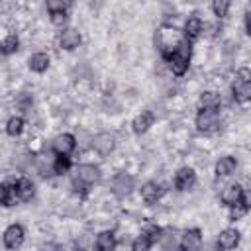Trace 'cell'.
<instances>
[{
    "instance_id": "7a4b0ae2",
    "label": "cell",
    "mask_w": 251,
    "mask_h": 251,
    "mask_svg": "<svg viewBox=\"0 0 251 251\" xmlns=\"http://www.w3.org/2000/svg\"><path fill=\"white\" fill-rule=\"evenodd\" d=\"M233 98L243 104L251 98V71L249 69H239L237 78L233 82Z\"/></svg>"
},
{
    "instance_id": "8fae6325",
    "label": "cell",
    "mask_w": 251,
    "mask_h": 251,
    "mask_svg": "<svg viewBox=\"0 0 251 251\" xmlns=\"http://www.w3.org/2000/svg\"><path fill=\"white\" fill-rule=\"evenodd\" d=\"M165 194V188H163V184H159V182H155V180H151V182H145L143 186H141V198L147 202V204H153V202H157L161 196Z\"/></svg>"
},
{
    "instance_id": "83f0119b",
    "label": "cell",
    "mask_w": 251,
    "mask_h": 251,
    "mask_svg": "<svg viewBox=\"0 0 251 251\" xmlns=\"http://www.w3.org/2000/svg\"><path fill=\"white\" fill-rule=\"evenodd\" d=\"M212 10H214V14H216L218 18H224V16H227L229 2H226V0H216V2L212 4Z\"/></svg>"
},
{
    "instance_id": "f1b7e54d",
    "label": "cell",
    "mask_w": 251,
    "mask_h": 251,
    "mask_svg": "<svg viewBox=\"0 0 251 251\" xmlns=\"http://www.w3.org/2000/svg\"><path fill=\"white\" fill-rule=\"evenodd\" d=\"M47 10H49V14L67 12V2H63V0H49L47 2Z\"/></svg>"
},
{
    "instance_id": "5b68a950",
    "label": "cell",
    "mask_w": 251,
    "mask_h": 251,
    "mask_svg": "<svg viewBox=\"0 0 251 251\" xmlns=\"http://www.w3.org/2000/svg\"><path fill=\"white\" fill-rule=\"evenodd\" d=\"M131 188H133V178L127 173H120V175L114 176V180H112V192L116 196L126 198L131 192Z\"/></svg>"
},
{
    "instance_id": "f546056e",
    "label": "cell",
    "mask_w": 251,
    "mask_h": 251,
    "mask_svg": "<svg viewBox=\"0 0 251 251\" xmlns=\"http://www.w3.org/2000/svg\"><path fill=\"white\" fill-rule=\"evenodd\" d=\"M69 167H71V163H69V157H57V161L53 163V171H55L57 175H63V173H67V171H69Z\"/></svg>"
},
{
    "instance_id": "603a6c76",
    "label": "cell",
    "mask_w": 251,
    "mask_h": 251,
    "mask_svg": "<svg viewBox=\"0 0 251 251\" xmlns=\"http://www.w3.org/2000/svg\"><path fill=\"white\" fill-rule=\"evenodd\" d=\"M49 67V55L47 53H33L29 57V69L33 73H43Z\"/></svg>"
},
{
    "instance_id": "4dcf8cb0",
    "label": "cell",
    "mask_w": 251,
    "mask_h": 251,
    "mask_svg": "<svg viewBox=\"0 0 251 251\" xmlns=\"http://www.w3.org/2000/svg\"><path fill=\"white\" fill-rule=\"evenodd\" d=\"M51 22H53L55 25H63V24L67 22V14H65V12H61V14H51Z\"/></svg>"
},
{
    "instance_id": "3957f363",
    "label": "cell",
    "mask_w": 251,
    "mask_h": 251,
    "mask_svg": "<svg viewBox=\"0 0 251 251\" xmlns=\"http://www.w3.org/2000/svg\"><path fill=\"white\" fill-rule=\"evenodd\" d=\"M98 178H100L98 167H94V165H80V167H76V171H75L73 182H75L76 188H82V190H84V188H88L90 184H94Z\"/></svg>"
},
{
    "instance_id": "7c38bea8",
    "label": "cell",
    "mask_w": 251,
    "mask_h": 251,
    "mask_svg": "<svg viewBox=\"0 0 251 251\" xmlns=\"http://www.w3.org/2000/svg\"><path fill=\"white\" fill-rule=\"evenodd\" d=\"M196 182V173L190 167H182L176 175H175V186L178 190H188L192 184Z\"/></svg>"
},
{
    "instance_id": "8992f818",
    "label": "cell",
    "mask_w": 251,
    "mask_h": 251,
    "mask_svg": "<svg viewBox=\"0 0 251 251\" xmlns=\"http://www.w3.org/2000/svg\"><path fill=\"white\" fill-rule=\"evenodd\" d=\"M159 233L161 229L159 227H147L135 241H133V251H149V247L159 239Z\"/></svg>"
},
{
    "instance_id": "9c48e42d",
    "label": "cell",
    "mask_w": 251,
    "mask_h": 251,
    "mask_svg": "<svg viewBox=\"0 0 251 251\" xmlns=\"http://www.w3.org/2000/svg\"><path fill=\"white\" fill-rule=\"evenodd\" d=\"M202 247V235L198 229H188L180 237V251H200Z\"/></svg>"
},
{
    "instance_id": "2e32d148",
    "label": "cell",
    "mask_w": 251,
    "mask_h": 251,
    "mask_svg": "<svg viewBox=\"0 0 251 251\" xmlns=\"http://www.w3.org/2000/svg\"><path fill=\"white\" fill-rule=\"evenodd\" d=\"M153 120H155L153 114L147 112V110L141 112V114H137L135 120H133V124H131V126H133V131H135V133H145V131L153 126Z\"/></svg>"
},
{
    "instance_id": "6da1fadb",
    "label": "cell",
    "mask_w": 251,
    "mask_h": 251,
    "mask_svg": "<svg viewBox=\"0 0 251 251\" xmlns=\"http://www.w3.org/2000/svg\"><path fill=\"white\" fill-rule=\"evenodd\" d=\"M182 41H184V39H182L180 31H178L176 27H171V25H161L159 31H157V35H155V43H157L159 51H161L167 59H171L173 55L180 53Z\"/></svg>"
},
{
    "instance_id": "ac0fdd59",
    "label": "cell",
    "mask_w": 251,
    "mask_h": 251,
    "mask_svg": "<svg viewBox=\"0 0 251 251\" xmlns=\"http://www.w3.org/2000/svg\"><path fill=\"white\" fill-rule=\"evenodd\" d=\"M169 67H171V71L175 73V75H184L186 73V69H188V55L186 53H176V55H173L171 59H169Z\"/></svg>"
},
{
    "instance_id": "d6a6232c",
    "label": "cell",
    "mask_w": 251,
    "mask_h": 251,
    "mask_svg": "<svg viewBox=\"0 0 251 251\" xmlns=\"http://www.w3.org/2000/svg\"><path fill=\"white\" fill-rule=\"evenodd\" d=\"M245 31L251 33V12L245 14Z\"/></svg>"
},
{
    "instance_id": "d6986e66",
    "label": "cell",
    "mask_w": 251,
    "mask_h": 251,
    "mask_svg": "<svg viewBox=\"0 0 251 251\" xmlns=\"http://www.w3.org/2000/svg\"><path fill=\"white\" fill-rule=\"evenodd\" d=\"M16 186H18V200L27 202V200H31V196L35 194V186H33V182H31L29 178H20V180L16 182Z\"/></svg>"
},
{
    "instance_id": "30bf717a",
    "label": "cell",
    "mask_w": 251,
    "mask_h": 251,
    "mask_svg": "<svg viewBox=\"0 0 251 251\" xmlns=\"http://www.w3.org/2000/svg\"><path fill=\"white\" fill-rule=\"evenodd\" d=\"M218 126H220V122H218L216 112L200 110V114L196 116V127H198L200 131H214Z\"/></svg>"
},
{
    "instance_id": "4316f807",
    "label": "cell",
    "mask_w": 251,
    "mask_h": 251,
    "mask_svg": "<svg viewBox=\"0 0 251 251\" xmlns=\"http://www.w3.org/2000/svg\"><path fill=\"white\" fill-rule=\"evenodd\" d=\"M245 214H247V202H245V198H243V200H239L237 204L231 206L229 216H231V220H241Z\"/></svg>"
},
{
    "instance_id": "4fadbf2b",
    "label": "cell",
    "mask_w": 251,
    "mask_h": 251,
    "mask_svg": "<svg viewBox=\"0 0 251 251\" xmlns=\"http://www.w3.org/2000/svg\"><path fill=\"white\" fill-rule=\"evenodd\" d=\"M239 243V231L229 227V229H224L218 237V251H227V249H233L235 245Z\"/></svg>"
},
{
    "instance_id": "d4e9b609",
    "label": "cell",
    "mask_w": 251,
    "mask_h": 251,
    "mask_svg": "<svg viewBox=\"0 0 251 251\" xmlns=\"http://www.w3.org/2000/svg\"><path fill=\"white\" fill-rule=\"evenodd\" d=\"M18 45H20L18 37H16V35H8V37H4L2 43H0V53H2V55H12V53L18 51Z\"/></svg>"
},
{
    "instance_id": "44dd1931",
    "label": "cell",
    "mask_w": 251,
    "mask_h": 251,
    "mask_svg": "<svg viewBox=\"0 0 251 251\" xmlns=\"http://www.w3.org/2000/svg\"><path fill=\"white\" fill-rule=\"evenodd\" d=\"M235 167H237L235 159L229 157V155H226V157H222V159L216 163V175H218V176H227V175H231V173L235 171Z\"/></svg>"
},
{
    "instance_id": "277c9868",
    "label": "cell",
    "mask_w": 251,
    "mask_h": 251,
    "mask_svg": "<svg viewBox=\"0 0 251 251\" xmlns=\"http://www.w3.org/2000/svg\"><path fill=\"white\" fill-rule=\"evenodd\" d=\"M92 147H94L102 157H106V155H110V153L114 151V147H116V135L110 133V131H100V133H96V135L92 137Z\"/></svg>"
},
{
    "instance_id": "484cf974",
    "label": "cell",
    "mask_w": 251,
    "mask_h": 251,
    "mask_svg": "<svg viewBox=\"0 0 251 251\" xmlns=\"http://www.w3.org/2000/svg\"><path fill=\"white\" fill-rule=\"evenodd\" d=\"M22 129H24V120H22L20 116H14V118H10V120H8L6 131H8L10 135H20V133H22Z\"/></svg>"
},
{
    "instance_id": "836d02e7",
    "label": "cell",
    "mask_w": 251,
    "mask_h": 251,
    "mask_svg": "<svg viewBox=\"0 0 251 251\" xmlns=\"http://www.w3.org/2000/svg\"><path fill=\"white\" fill-rule=\"evenodd\" d=\"M165 251H180V249H175V245H171V247H167Z\"/></svg>"
},
{
    "instance_id": "e575fe53",
    "label": "cell",
    "mask_w": 251,
    "mask_h": 251,
    "mask_svg": "<svg viewBox=\"0 0 251 251\" xmlns=\"http://www.w3.org/2000/svg\"><path fill=\"white\" fill-rule=\"evenodd\" d=\"M0 198H2V184H0Z\"/></svg>"
},
{
    "instance_id": "5bb4252c",
    "label": "cell",
    "mask_w": 251,
    "mask_h": 251,
    "mask_svg": "<svg viewBox=\"0 0 251 251\" xmlns=\"http://www.w3.org/2000/svg\"><path fill=\"white\" fill-rule=\"evenodd\" d=\"M59 43H61L63 49H69V51H71V49L78 47V43H80V33H78L76 29H73V27H67V29L61 31Z\"/></svg>"
},
{
    "instance_id": "ba28073f",
    "label": "cell",
    "mask_w": 251,
    "mask_h": 251,
    "mask_svg": "<svg viewBox=\"0 0 251 251\" xmlns=\"http://www.w3.org/2000/svg\"><path fill=\"white\" fill-rule=\"evenodd\" d=\"M24 243V227L18 224H12L10 227H6L4 231V245L8 249H18Z\"/></svg>"
},
{
    "instance_id": "7402d4cb",
    "label": "cell",
    "mask_w": 251,
    "mask_h": 251,
    "mask_svg": "<svg viewBox=\"0 0 251 251\" xmlns=\"http://www.w3.org/2000/svg\"><path fill=\"white\" fill-rule=\"evenodd\" d=\"M200 31H202V20H200L198 16L188 18L186 24H184V35H186L188 39H196V37L200 35Z\"/></svg>"
},
{
    "instance_id": "9a60e30c",
    "label": "cell",
    "mask_w": 251,
    "mask_h": 251,
    "mask_svg": "<svg viewBox=\"0 0 251 251\" xmlns=\"http://www.w3.org/2000/svg\"><path fill=\"white\" fill-rule=\"evenodd\" d=\"M222 104V98L218 92L214 90H208V92H202L200 100H198V106L200 110H210V112H216V108Z\"/></svg>"
},
{
    "instance_id": "e0dca14e",
    "label": "cell",
    "mask_w": 251,
    "mask_h": 251,
    "mask_svg": "<svg viewBox=\"0 0 251 251\" xmlns=\"http://www.w3.org/2000/svg\"><path fill=\"white\" fill-rule=\"evenodd\" d=\"M222 200L226 202V204H229V206H233V204H237L239 200H243V188H241V184H229L224 192H222Z\"/></svg>"
},
{
    "instance_id": "cb8c5ba5",
    "label": "cell",
    "mask_w": 251,
    "mask_h": 251,
    "mask_svg": "<svg viewBox=\"0 0 251 251\" xmlns=\"http://www.w3.org/2000/svg\"><path fill=\"white\" fill-rule=\"evenodd\" d=\"M16 200H18V186H16V182L4 184L2 186V198H0V202L4 206H14Z\"/></svg>"
},
{
    "instance_id": "ffe728a7",
    "label": "cell",
    "mask_w": 251,
    "mask_h": 251,
    "mask_svg": "<svg viewBox=\"0 0 251 251\" xmlns=\"http://www.w3.org/2000/svg\"><path fill=\"white\" fill-rule=\"evenodd\" d=\"M116 249V237L112 231H102L96 237V251H114Z\"/></svg>"
},
{
    "instance_id": "52a82bcc",
    "label": "cell",
    "mask_w": 251,
    "mask_h": 251,
    "mask_svg": "<svg viewBox=\"0 0 251 251\" xmlns=\"http://www.w3.org/2000/svg\"><path fill=\"white\" fill-rule=\"evenodd\" d=\"M75 145H76V141H75V137L71 133H61V135H57L53 139V151L59 157H67L75 149Z\"/></svg>"
},
{
    "instance_id": "1f68e13d",
    "label": "cell",
    "mask_w": 251,
    "mask_h": 251,
    "mask_svg": "<svg viewBox=\"0 0 251 251\" xmlns=\"http://www.w3.org/2000/svg\"><path fill=\"white\" fill-rule=\"evenodd\" d=\"M37 251H59V247H57L55 243H43Z\"/></svg>"
}]
</instances>
